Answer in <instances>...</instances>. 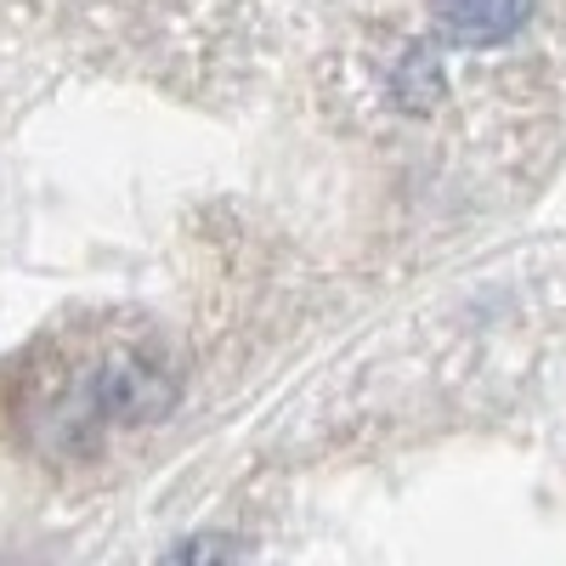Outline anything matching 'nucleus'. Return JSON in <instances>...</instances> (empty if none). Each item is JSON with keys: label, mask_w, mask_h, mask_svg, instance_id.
<instances>
[{"label": "nucleus", "mask_w": 566, "mask_h": 566, "mask_svg": "<svg viewBox=\"0 0 566 566\" xmlns=\"http://www.w3.org/2000/svg\"><path fill=\"white\" fill-rule=\"evenodd\" d=\"M165 402L170 380L148 346L119 335H85L69 340V352H52L29 380V437L63 453H85L103 437L165 413Z\"/></svg>", "instance_id": "nucleus-1"}, {"label": "nucleus", "mask_w": 566, "mask_h": 566, "mask_svg": "<svg viewBox=\"0 0 566 566\" xmlns=\"http://www.w3.org/2000/svg\"><path fill=\"white\" fill-rule=\"evenodd\" d=\"M533 0H431V23L453 45H499L527 23Z\"/></svg>", "instance_id": "nucleus-2"}, {"label": "nucleus", "mask_w": 566, "mask_h": 566, "mask_svg": "<svg viewBox=\"0 0 566 566\" xmlns=\"http://www.w3.org/2000/svg\"><path fill=\"white\" fill-rule=\"evenodd\" d=\"M159 566H255L250 549L239 538H227V533H193V538H181L176 549H165Z\"/></svg>", "instance_id": "nucleus-3"}]
</instances>
